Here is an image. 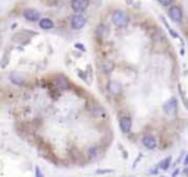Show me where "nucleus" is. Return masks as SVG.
I'll return each mask as SVG.
<instances>
[{
    "mask_svg": "<svg viewBox=\"0 0 188 177\" xmlns=\"http://www.w3.org/2000/svg\"><path fill=\"white\" fill-rule=\"evenodd\" d=\"M35 176H37V177H43V174H41V171H40V168H35Z\"/></svg>",
    "mask_w": 188,
    "mask_h": 177,
    "instance_id": "18",
    "label": "nucleus"
},
{
    "mask_svg": "<svg viewBox=\"0 0 188 177\" xmlns=\"http://www.w3.org/2000/svg\"><path fill=\"white\" fill-rule=\"evenodd\" d=\"M184 163H185V164H187V165H188V155H187V157H185V161H184Z\"/></svg>",
    "mask_w": 188,
    "mask_h": 177,
    "instance_id": "20",
    "label": "nucleus"
},
{
    "mask_svg": "<svg viewBox=\"0 0 188 177\" xmlns=\"http://www.w3.org/2000/svg\"><path fill=\"white\" fill-rule=\"evenodd\" d=\"M24 18L29 22H35V21H40V13L35 9H25Z\"/></svg>",
    "mask_w": 188,
    "mask_h": 177,
    "instance_id": "7",
    "label": "nucleus"
},
{
    "mask_svg": "<svg viewBox=\"0 0 188 177\" xmlns=\"http://www.w3.org/2000/svg\"><path fill=\"white\" fill-rule=\"evenodd\" d=\"M172 2H174V0H159V3L162 6H170L172 5Z\"/></svg>",
    "mask_w": 188,
    "mask_h": 177,
    "instance_id": "16",
    "label": "nucleus"
},
{
    "mask_svg": "<svg viewBox=\"0 0 188 177\" xmlns=\"http://www.w3.org/2000/svg\"><path fill=\"white\" fill-rule=\"evenodd\" d=\"M119 127H121V130L124 133H130L131 127H132V120H131V117H126V116L121 117V119H119Z\"/></svg>",
    "mask_w": 188,
    "mask_h": 177,
    "instance_id": "6",
    "label": "nucleus"
},
{
    "mask_svg": "<svg viewBox=\"0 0 188 177\" xmlns=\"http://www.w3.org/2000/svg\"><path fill=\"white\" fill-rule=\"evenodd\" d=\"M163 110H165V113H166L168 116H175V114H176V110H178V101H176L175 97L169 98V100L165 103Z\"/></svg>",
    "mask_w": 188,
    "mask_h": 177,
    "instance_id": "2",
    "label": "nucleus"
},
{
    "mask_svg": "<svg viewBox=\"0 0 188 177\" xmlns=\"http://www.w3.org/2000/svg\"><path fill=\"white\" fill-rule=\"evenodd\" d=\"M184 174H185V176H188V168H185V170H184Z\"/></svg>",
    "mask_w": 188,
    "mask_h": 177,
    "instance_id": "19",
    "label": "nucleus"
},
{
    "mask_svg": "<svg viewBox=\"0 0 188 177\" xmlns=\"http://www.w3.org/2000/svg\"><path fill=\"white\" fill-rule=\"evenodd\" d=\"M170 163H172V158L168 157V158H165V160H162L157 167H159L160 170H168V168L170 167Z\"/></svg>",
    "mask_w": 188,
    "mask_h": 177,
    "instance_id": "12",
    "label": "nucleus"
},
{
    "mask_svg": "<svg viewBox=\"0 0 188 177\" xmlns=\"http://www.w3.org/2000/svg\"><path fill=\"white\" fill-rule=\"evenodd\" d=\"M112 22H113L116 26L124 28V26H126V25L130 24V16H128L125 12H122V10H115V12L112 13Z\"/></svg>",
    "mask_w": 188,
    "mask_h": 177,
    "instance_id": "1",
    "label": "nucleus"
},
{
    "mask_svg": "<svg viewBox=\"0 0 188 177\" xmlns=\"http://www.w3.org/2000/svg\"><path fill=\"white\" fill-rule=\"evenodd\" d=\"M101 67H103L106 72H112V69H113V63H112V62H104Z\"/></svg>",
    "mask_w": 188,
    "mask_h": 177,
    "instance_id": "15",
    "label": "nucleus"
},
{
    "mask_svg": "<svg viewBox=\"0 0 188 177\" xmlns=\"http://www.w3.org/2000/svg\"><path fill=\"white\" fill-rule=\"evenodd\" d=\"M66 85H68V82H66V79L63 76H59L58 79H56V86H60V88H66Z\"/></svg>",
    "mask_w": 188,
    "mask_h": 177,
    "instance_id": "14",
    "label": "nucleus"
},
{
    "mask_svg": "<svg viewBox=\"0 0 188 177\" xmlns=\"http://www.w3.org/2000/svg\"><path fill=\"white\" fill-rule=\"evenodd\" d=\"M96 154H97V149L96 148H94V149H90V157H94V155H96Z\"/></svg>",
    "mask_w": 188,
    "mask_h": 177,
    "instance_id": "17",
    "label": "nucleus"
},
{
    "mask_svg": "<svg viewBox=\"0 0 188 177\" xmlns=\"http://www.w3.org/2000/svg\"><path fill=\"white\" fill-rule=\"evenodd\" d=\"M38 25H40V28H41V29H52L54 26L53 21L48 19V18H43V19H40Z\"/></svg>",
    "mask_w": 188,
    "mask_h": 177,
    "instance_id": "10",
    "label": "nucleus"
},
{
    "mask_svg": "<svg viewBox=\"0 0 188 177\" xmlns=\"http://www.w3.org/2000/svg\"><path fill=\"white\" fill-rule=\"evenodd\" d=\"M10 81L13 82V84H16V85H22L24 84V78L21 76L19 73H12L10 75Z\"/></svg>",
    "mask_w": 188,
    "mask_h": 177,
    "instance_id": "13",
    "label": "nucleus"
},
{
    "mask_svg": "<svg viewBox=\"0 0 188 177\" xmlns=\"http://www.w3.org/2000/svg\"><path fill=\"white\" fill-rule=\"evenodd\" d=\"M143 145H144L147 149H155L157 142H156V138L153 135H144L143 136Z\"/></svg>",
    "mask_w": 188,
    "mask_h": 177,
    "instance_id": "8",
    "label": "nucleus"
},
{
    "mask_svg": "<svg viewBox=\"0 0 188 177\" xmlns=\"http://www.w3.org/2000/svg\"><path fill=\"white\" fill-rule=\"evenodd\" d=\"M96 34H97V37H100V38H106L107 35H109V28H107V25H103V24L99 25Z\"/></svg>",
    "mask_w": 188,
    "mask_h": 177,
    "instance_id": "11",
    "label": "nucleus"
},
{
    "mask_svg": "<svg viewBox=\"0 0 188 177\" xmlns=\"http://www.w3.org/2000/svg\"><path fill=\"white\" fill-rule=\"evenodd\" d=\"M169 18L174 22H181L182 21V9L179 6H172L169 9Z\"/></svg>",
    "mask_w": 188,
    "mask_h": 177,
    "instance_id": "5",
    "label": "nucleus"
},
{
    "mask_svg": "<svg viewBox=\"0 0 188 177\" xmlns=\"http://www.w3.org/2000/svg\"><path fill=\"white\" fill-rule=\"evenodd\" d=\"M71 7H72V10L75 13H82L88 7V0H72L71 2Z\"/></svg>",
    "mask_w": 188,
    "mask_h": 177,
    "instance_id": "3",
    "label": "nucleus"
},
{
    "mask_svg": "<svg viewBox=\"0 0 188 177\" xmlns=\"http://www.w3.org/2000/svg\"><path fill=\"white\" fill-rule=\"evenodd\" d=\"M85 22H87V19H85V16L81 13L74 15L72 18H71V25H72L74 29H81L82 26L85 25Z\"/></svg>",
    "mask_w": 188,
    "mask_h": 177,
    "instance_id": "4",
    "label": "nucleus"
},
{
    "mask_svg": "<svg viewBox=\"0 0 188 177\" xmlns=\"http://www.w3.org/2000/svg\"><path fill=\"white\" fill-rule=\"evenodd\" d=\"M109 92H110L112 95H119L121 94V84L119 82H116V81H112L109 82Z\"/></svg>",
    "mask_w": 188,
    "mask_h": 177,
    "instance_id": "9",
    "label": "nucleus"
}]
</instances>
